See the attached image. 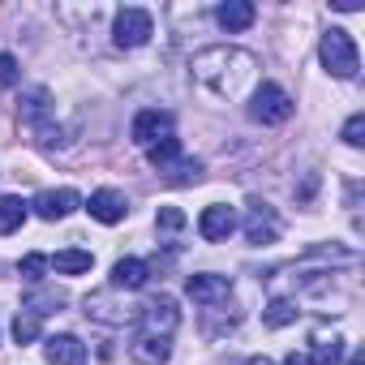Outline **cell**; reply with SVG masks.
<instances>
[{"label": "cell", "instance_id": "cell-11", "mask_svg": "<svg viewBox=\"0 0 365 365\" xmlns=\"http://www.w3.org/2000/svg\"><path fill=\"white\" fill-rule=\"evenodd\" d=\"M185 288H190V297H194L198 305H207V309H211V305H224V301L232 297V279H228V275H190Z\"/></svg>", "mask_w": 365, "mask_h": 365}, {"label": "cell", "instance_id": "cell-32", "mask_svg": "<svg viewBox=\"0 0 365 365\" xmlns=\"http://www.w3.org/2000/svg\"><path fill=\"white\" fill-rule=\"evenodd\" d=\"M348 365H361V356H352V361H348Z\"/></svg>", "mask_w": 365, "mask_h": 365}, {"label": "cell", "instance_id": "cell-9", "mask_svg": "<svg viewBox=\"0 0 365 365\" xmlns=\"http://www.w3.org/2000/svg\"><path fill=\"white\" fill-rule=\"evenodd\" d=\"M31 207H35L39 220H65V215H73L82 207V194L78 190H43Z\"/></svg>", "mask_w": 365, "mask_h": 365}, {"label": "cell", "instance_id": "cell-21", "mask_svg": "<svg viewBox=\"0 0 365 365\" xmlns=\"http://www.w3.org/2000/svg\"><path fill=\"white\" fill-rule=\"evenodd\" d=\"M297 314H301V309H297L292 301H284V297H279V301H271V305L262 309V322H267L271 331H279V327H288V322H297Z\"/></svg>", "mask_w": 365, "mask_h": 365}, {"label": "cell", "instance_id": "cell-16", "mask_svg": "<svg viewBox=\"0 0 365 365\" xmlns=\"http://www.w3.org/2000/svg\"><path fill=\"white\" fill-rule=\"evenodd\" d=\"M129 356H133L138 365H168V356H172V344H168V339H150V335H133V344H129Z\"/></svg>", "mask_w": 365, "mask_h": 365}, {"label": "cell", "instance_id": "cell-28", "mask_svg": "<svg viewBox=\"0 0 365 365\" xmlns=\"http://www.w3.org/2000/svg\"><path fill=\"white\" fill-rule=\"evenodd\" d=\"M14 82H18V56L0 52V91H9Z\"/></svg>", "mask_w": 365, "mask_h": 365}, {"label": "cell", "instance_id": "cell-5", "mask_svg": "<svg viewBox=\"0 0 365 365\" xmlns=\"http://www.w3.org/2000/svg\"><path fill=\"white\" fill-rule=\"evenodd\" d=\"M180 327V309L172 297H150L142 309H138V335H150V339H172V331Z\"/></svg>", "mask_w": 365, "mask_h": 365}, {"label": "cell", "instance_id": "cell-20", "mask_svg": "<svg viewBox=\"0 0 365 365\" xmlns=\"http://www.w3.org/2000/svg\"><path fill=\"white\" fill-rule=\"evenodd\" d=\"M22 224H26V202L14 198V194H5V198H0V237L18 232Z\"/></svg>", "mask_w": 365, "mask_h": 365}, {"label": "cell", "instance_id": "cell-17", "mask_svg": "<svg viewBox=\"0 0 365 365\" xmlns=\"http://www.w3.org/2000/svg\"><path fill=\"white\" fill-rule=\"evenodd\" d=\"M56 275H86L95 267V254L91 250H61L56 258H48Z\"/></svg>", "mask_w": 365, "mask_h": 365}, {"label": "cell", "instance_id": "cell-18", "mask_svg": "<svg viewBox=\"0 0 365 365\" xmlns=\"http://www.w3.org/2000/svg\"><path fill=\"white\" fill-rule=\"evenodd\" d=\"M339 361H344V339L318 331L314 335V348H309V365H339Z\"/></svg>", "mask_w": 365, "mask_h": 365}, {"label": "cell", "instance_id": "cell-12", "mask_svg": "<svg viewBox=\"0 0 365 365\" xmlns=\"http://www.w3.org/2000/svg\"><path fill=\"white\" fill-rule=\"evenodd\" d=\"M86 211H91V220H99V224H120V220L129 215V202H125L120 190H95L91 202H86Z\"/></svg>", "mask_w": 365, "mask_h": 365}, {"label": "cell", "instance_id": "cell-15", "mask_svg": "<svg viewBox=\"0 0 365 365\" xmlns=\"http://www.w3.org/2000/svg\"><path fill=\"white\" fill-rule=\"evenodd\" d=\"M146 279H150V267H146L142 258H120V262L112 267V288H116V292H138Z\"/></svg>", "mask_w": 365, "mask_h": 365}, {"label": "cell", "instance_id": "cell-4", "mask_svg": "<svg viewBox=\"0 0 365 365\" xmlns=\"http://www.w3.org/2000/svg\"><path fill=\"white\" fill-rule=\"evenodd\" d=\"M292 116V95L275 82H258L250 95V120L258 125H284Z\"/></svg>", "mask_w": 365, "mask_h": 365}, {"label": "cell", "instance_id": "cell-7", "mask_svg": "<svg viewBox=\"0 0 365 365\" xmlns=\"http://www.w3.org/2000/svg\"><path fill=\"white\" fill-rule=\"evenodd\" d=\"M133 142L142 146V150H150L155 142H163V138H172V116L168 112H159V108H146V112H138L133 116Z\"/></svg>", "mask_w": 365, "mask_h": 365}, {"label": "cell", "instance_id": "cell-13", "mask_svg": "<svg viewBox=\"0 0 365 365\" xmlns=\"http://www.w3.org/2000/svg\"><path fill=\"white\" fill-rule=\"evenodd\" d=\"M43 356L48 365H86V344L78 335H52L43 344Z\"/></svg>", "mask_w": 365, "mask_h": 365}, {"label": "cell", "instance_id": "cell-19", "mask_svg": "<svg viewBox=\"0 0 365 365\" xmlns=\"http://www.w3.org/2000/svg\"><path fill=\"white\" fill-rule=\"evenodd\" d=\"M159 176L168 180V185H194V180L202 176V159H185V155H180V159H172Z\"/></svg>", "mask_w": 365, "mask_h": 365}, {"label": "cell", "instance_id": "cell-10", "mask_svg": "<svg viewBox=\"0 0 365 365\" xmlns=\"http://www.w3.org/2000/svg\"><path fill=\"white\" fill-rule=\"evenodd\" d=\"M198 232H202V241H228V237L237 232V211L224 207V202H211V207L198 215Z\"/></svg>", "mask_w": 365, "mask_h": 365}, {"label": "cell", "instance_id": "cell-25", "mask_svg": "<svg viewBox=\"0 0 365 365\" xmlns=\"http://www.w3.org/2000/svg\"><path fill=\"white\" fill-rule=\"evenodd\" d=\"M48 267H52V262H48V254H26V258L18 262V271H22V279H31V284H39Z\"/></svg>", "mask_w": 365, "mask_h": 365}, {"label": "cell", "instance_id": "cell-8", "mask_svg": "<svg viewBox=\"0 0 365 365\" xmlns=\"http://www.w3.org/2000/svg\"><path fill=\"white\" fill-rule=\"evenodd\" d=\"M245 237H250V245H271V241H279V215H275V207H267V202H250V215H245Z\"/></svg>", "mask_w": 365, "mask_h": 365}, {"label": "cell", "instance_id": "cell-30", "mask_svg": "<svg viewBox=\"0 0 365 365\" xmlns=\"http://www.w3.org/2000/svg\"><path fill=\"white\" fill-rule=\"evenodd\" d=\"M284 365H309V356H301V352H292V356H288Z\"/></svg>", "mask_w": 365, "mask_h": 365}, {"label": "cell", "instance_id": "cell-24", "mask_svg": "<svg viewBox=\"0 0 365 365\" xmlns=\"http://www.w3.org/2000/svg\"><path fill=\"white\" fill-rule=\"evenodd\" d=\"M35 335H39V314L22 309V314L14 318V339H18V344H31Z\"/></svg>", "mask_w": 365, "mask_h": 365}, {"label": "cell", "instance_id": "cell-26", "mask_svg": "<svg viewBox=\"0 0 365 365\" xmlns=\"http://www.w3.org/2000/svg\"><path fill=\"white\" fill-rule=\"evenodd\" d=\"M344 142H348V146H365V116H361V112L348 116V125H344Z\"/></svg>", "mask_w": 365, "mask_h": 365}, {"label": "cell", "instance_id": "cell-1", "mask_svg": "<svg viewBox=\"0 0 365 365\" xmlns=\"http://www.w3.org/2000/svg\"><path fill=\"white\" fill-rule=\"evenodd\" d=\"M190 69H194V82L211 91L215 99H245L258 82V56L245 48H228V43L202 48Z\"/></svg>", "mask_w": 365, "mask_h": 365}, {"label": "cell", "instance_id": "cell-27", "mask_svg": "<svg viewBox=\"0 0 365 365\" xmlns=\"http://www.w3.org/2000/svg\"><path fill=\"white\" fill-rule=\"evenodd\" d=\"M56 305H65V292H39V297L26 301L31 314H48V309H56Z\"/></svg>", "mask_w": 365, "mask_h": 365}, {"label": "cell", "instance_id": "cell-6", "mask_svg": "<svg viewBox=\"0 0 365 365\" xmlns=\"http://www.w3.org/2000/svg\"><path fill=\"white\" fill-rule=\"evenodd\" d=\"M155 35V18L146 9H120L112 22V43L116 48H142Z\"/></svg>", "mask_w": 365, "mask_h": 365}, {"label": "cell", "instance_id": "cell-3", "mask_svg": "<svg viewBox=\"0 0 365 365\" xmlns=\"http://www.w3.org/2000/svg\"><path fill=\"white\" fill-rule=\"evenodd\" d=\"M318 61H322V69H327L331 78H339V82L356 78V69H361V56H356L352 35L339 31V26H331V31L322 35V43H318Z\"/></svg>", "mask_w": 365, "mask_h": 365}, {"label": "cell", "instance_id": "cell-29", "mask_svg": "<svg viewBox=\"0 0 365 365\" xmlns=\"http://www.w3.org/2000/svg\"><path fill=\"white\" fill-rule=\"evenodd\" d=\"M331 9H339V14H356V9H361V0H331Z\"/></svg>", "mask_w": 365, "mask_h": 365}, {"label": "cell", "instance_id": "cell-23", "mask_svg": "<svg viewBox=\"0 0 365 365\" xmlns=\"http://www.w3.org/2000/svg\"><path fill=\"white\" fill-rule=\"evenodd\" d=\"M155 228H159L163 237H176L180 228H185V211H176V207H159V215H155Z\"/></svg>", "mask_w": 365, "mask_h": 365}, {"label": "cell", "instance_id": "cell-2", "mask_svg": "<svg viewBox=\"0 0 365 365\" xmlns=\"http://www.w3.org/2000/svg\"><path fill=\"white\" fill-rule=\"evenodd\" d=\"M18 120H22V129L31 133V142H35V146H43V150H56V146H61V125L52 120V99H48V91H43V86L26 91Z\"/></svg>", "mask_w": 365, "mask_h": 365}, {"label": "cell", "instance_id": "cell-22", "mask_svg": "<svg viewBox=\"0 0 365 365\" xmlns=\"http://www.w3.org/2000/svg\"><path fill=\"white\" fill-rule=\"evenodd\" d=\"M146 159H150V168H155V172H163L172 159H180V142H176V133H172V138H163V142H155V146L146 150Z\"/></svg>", "mask_w": 365, "mask_h": 365}, {"label": "cell", "instance_id": "cell-14", "mask_svg": "<svg viewBox=\"0 0 365 365\" xmlns=\"http://www.w3.org/2000/svg\"><path fill=\"white\" fill-rule=\"evenodd\" d=\"M254 18H258V9L250 5V0H228V5H220V9H215V22H220L228 35L250 31V26H254Z\"/></svg>", "mask_w": 365, "mask_h": 365}, {"label": "cell", "instance_id": "cell-31", "mask_svg": "<svg viewBox=\"0 0 365 365\" xmlns=\"http://www.w3.org/2000/svg\"><path fill=\"white\" fill-rule=\"evenodd\" d=\"M245 365H275L271 356H254V361H245Z\"/></svg>", "mask_w": 365, "mask_h": 365}]
</instances>
